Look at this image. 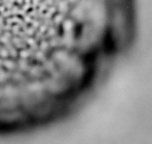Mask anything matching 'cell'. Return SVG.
I'll return each instance as SVG.
<instances>
[{
  "label": "cell",
  "mask_w": 152,
  "mask_h": 144,
  "mask_svg": "<svg viewBox=\"0 0 152 144\" xmlns=\"http://www.w3.org/2000/svg\"><path fill=\"white\" fill-rule=\"evenodd\" d=\"M69 1H70V2H74L75 1H76V0H68Z\"/></svg>",
  "instance_id": "cell-1"
}]
</instances>
